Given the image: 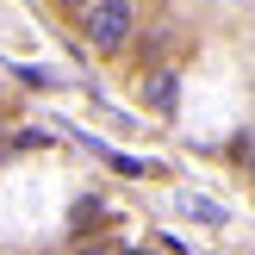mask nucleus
<instances>
[{
    "label": "nucleus",
    "instance_id": "nucleus-1",
    "mask_svg": "<svg viewBox=\"0 0 255 255\" xmlns=\"http://www.w3.org/2000/svg\"><path fill=\"white\" fill-rule=\"evenodd\" d=\"M131 6L125 0H94L87 6V37H94V50H125V37H131Z\"/></svg>",
    "mask_w": 255,
    "mask_h": 255
},
{
    "label": "nucleus",
    "instance_id": "nucleus-2",
    "mask_svg": "<svg viewBox=\"0 0 255 255\" xmlns=\"http://www.w3.org/2000/svg\"><path fill=\"white\" fill-rule=\"evenodd\" d=\"M231 162L255 174V131H237V137H231Z\"/></svg>",
    "mask_w": 255,
    "mask_h": 255
},
{
    "label": "nucleus",
    "instance_id": "nucleus-3",
    "mask_svg": "<svg viewBox=\"0 0 255 255\" xmlns=\"http://www.w3.org/2000/svg\"><path fill=\"white\" fill-rule=\"evenodd\" d=\"M106 218V206H100V199H81V206H75V231L87 237V224H100Z\"/></svg>",
    "mask_w": 255,
    "mask_h": 255
},
{
    "label": "nucleus",
    "instance_id": "nucleus-4",
    "mask_svg": "<svg viewBox=\"0 0 255 255\" xmlns=\"http://www.w3.org/2000/svg\"><path fill=\"white\" fill-rule=\"evenodd\" d=\"M149 100L168 112V106H174V75H156V81H149Z\"/></svg>",
    "mask_w": 255,
    "mask_h": 255
},
{
    "label": "nucleus",
    "instance_id": "nucleus-5",
    "mask_svg": "<svg viewBox=\"0 0 255 255\" xmlns=\"http://www.w3.org/2000/svg\"><path fill=\"white\" fill-rule=\"evenodd\" d=\"M187 212L206 218V224H224V206H212V199H187Z\"/></svg>",
    "mask_w": 255,
    "mask_h": 255
},
{
    "label": "nucleus",
    "instance_id": "nucleus-6",
    "mask_svg": "<svg viewBox=\"0 0 255 255\" xmlns=\"http://www.w3.org/2000/svg\"><path fill=\"white\" fill-rule=\"evenodd\" d=\"M119 255H149V249H119Z\"/></svg>",
    "mask_w": 255,
    "mask_h": 255
}]
</instances>
